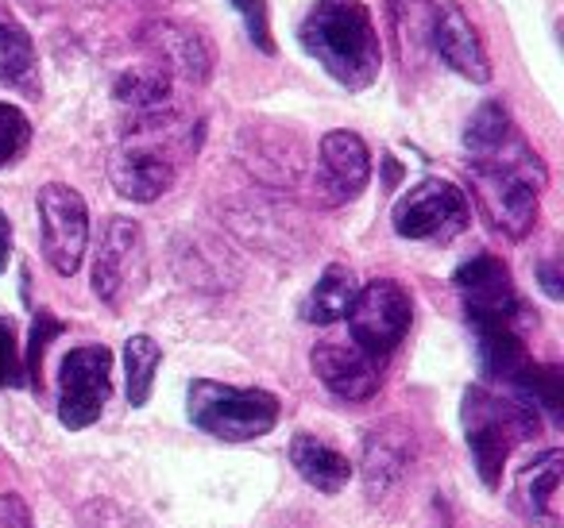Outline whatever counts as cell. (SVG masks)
<instances>
[{
  "mask_svg": "<svg viewBox=\"0 0 564 528\" xmlns=\"http://www.w3.org/2000/svg\"><path fill=\"white\" fill-rule=\"evenodd\" d=\"M35 212H40L43 258L51 263V271L63 274V278L78 274L89 243V209L82 194L74 186H63V182H51L35 197Z\"/></svg>",
  "mask_w": 564,
  "mask_h": 528,
  "instance_id": "11",
  "label": "cell"
},
{
  "mask_svg": "<svg viewBox=\"0 0 564 528\" xmlns=\"http://www.w3.org/2000/svg\"><path fill=\"white\" fill-rule=\"evenodd\" d=\"M410 320H414V301H410L406 286L394 278H376L356 289V301L348 309V332L364 355L383 363L406 340Z\"/></svg>",
  "mask_w": 564,
  "mask_h": 528,
  "instance_id": "6",
  "label": "cell"
},
{
  "mask_svg": "<svg viewBox=\"0 0 564 528\" xmlns=\"http://www.w3.org/2000/svg\"><path fill=\"white\" fill-rule=\"evenodd\" d=\"M310 363H314V374L322 378V386L340 402H368L383 386V363L364 355L356 343L325 340L314 348Z\"/></svg>",
  "mask_w": 564,
  "mask_h": 528,
  "instance_id": "17",
  "label": "cell"
},
{
  "mask_svg": "<svg viewBox=\"0 0 564 528\" xmlns=\"http://www.w3.org/2000/svg\"><path fill=\"white\" fill-rule=\"evenodd\" d=\"M0 86L20 97H32V101L43 94L35 40L9 9H0Z\"/></svg>",
  "mask_w": 564,
  "mask_h": 528,
  "instance_id": "19",
  "label": "cell"
},
{
  "mask_svg": "<svg viewBox=\"0 0 564 528\" xmlns=\"http://www.w3.org/2000/svg\"><path fill=\"white\" fill-rule=\"evenodd\" d=\"M460 420H464V436H468L471 463H476L487 490L499 486L502 466H507L514 443L541 428L538 409L530 402H522V397H499L487 386L464 389Z\"/></svg>",
  "mask_w": 564,
  "mask_h": 528,
  "instance_id": "4",
  "label": "cell"
},
{
  "mask_svg": "<svg viewBox=\"0 0 564 528\" xmlns=\"http://www.w3.org/2000/svg\"><path fill=\"white\" fill-rule=\"evenodd\" d=\"M510 135H514V124H510L507 105H502V101H484L476 112H471L468 124H464V151H468L471 163H476V158L495 155V151H499Z\"/></svg>",
  "mask_w": 564,
  "mask_h": 528,
  "instance_id": "25",
  "label": "cell"
},
{
  "mask_svg": "<svg viewBox=\"0 0 564 528\" xmlns=\"http://www.w3.org/2000/svg\"><path fill=\"white\" fill-rule=\"evenodd\" d=\"M299 40L306 55L317 58L325 74L352 94L379 78L383 47L364 0H314L299 28Z\"/></svg>",
  "mask_w": 564,
  "mask_h": 528,
  "instance_id": "2",
  "label": "cell"
},
{
  "mask_svg": "<svg viewBox=\"0 0 564 528\" xmlns=\"http://www.w3.org/2000/svg\"><path fill=\"white\" fill-rule=\"evenodd\" d=\"M240 163L267 186L291 189L306 174V147L291 128L248 124L240 132Z\"/></svg>",
  "mask_w": 564,
  "mask_h": 528,
  "instance_id": "14",
  "label": "cell"
},
{
  "mask_svg": "<svg viewBox=\"0 0 564 528\" xmlns=\"http://www.w3.org/2000/svg\"><path fill=\"white\" fill-rule=\"evenodd\" d=\"M538 278H541V286H545V294L553 297V301H561L564 289H561V274H556V263H541L538 266Z\"/></svg>",
  "mask_w": 564,
  "mask_h": 528,
  "instance_id": "32",
  "label": "cell"
},
{
  "mask_svg": "<svg viewBox=\"0 0 564 528\" xmlns=\"http://www.w3.org/2000/svg\"><path fill=\"white\" fill-rule=\"evenodd\" d=\"M453 286H456V294H460L471 328H518V332H522V324L530 320L507 263L487 255V251L468 258V263L453 274Z\"/></svg>",
  "mask_w": 564,
  "mask_h": 528,
  "instance_id": "9",
  "label": "cell"
},
{
  "mask_svg": "<svg viewBox=\"0 0 564 528\" xmlns=\"http://www.w3.org/2000/svg\"><path fill=\"white\" fill-rule=\"evenodd\" d=\"M9 258H12V224H9V217L0 212V274L9 271Z\"/></svg>",
  "mask_w": 564,
  "mask_h": 528,
  "instance_id": "33",
  "label": "cell"
},
{
  "mask_svg": "<svg viewBox=\"0 0 564 528\" xmlns=\"http://www.w3.org/2000/svg\"><path fill=\"white\" fill-rule=\"evenodd\" d=\"M112 397V351L105 343H82L66 351L58 366V420L66 428H89Z\"/></svg>",
  "mask_w": 564,
  "mask_h": 528,
  "instance_id": "10",
  "label": "cell"
},
{
  "mask_svg": "<svg viewBox=\"0 0 564 528\" xmlns=\"http://www.w3.org/2000/svg\"><path fill=\"white\" fill-rule=\"evenodd\" d=\"M476 332V355L484 378L514 382L525 371V340L518 328H471Z\"/></svg>",
  "mask_w": 564,
  "mask_h": 528,
  "instance_id": "23",
  "label": "cell"
},
{
  "mask_svg": "<svg viewBox=\"0 0 564 528\" xmlns=\"http://www.w3.org/2000/svg\"><path fill=\"white\" fill-rule=\"evenodd\" d=\"M414 455H417V440L406 420H379L376 428H368L364 455H360V482L368 502H383L410 474Z\"/></svg>",
  "mask_w": 564,
  "mask_h": 528,
  "instance_id": "13",
  "label": "cell"
},
{
  "mask_svg": "<svg viewBox=\"0 0 564 528\" xmlns=\"http://www.w3.org/2000/svg\"><path fill=\"white\" fill-rule=\"evenodd\" d=\"M243 20V32L256 43V51L274 55V40H271V12H267V0H228Z\"/></svg>",
  "mask_w": 564,
  "mask_h": 528,
  "instance_id": "29",
  "label": "cell"
},
{
  "mask_svg": "<svg viewBox=\"0 0 564 528\" xmlns=\"http://www.w3.org/2000/svg\"><path fill=\"white\" fill-rule=\"evenodd\" d=\"M0 528H35L32 509L20 494H0Z\"/></svg>",
  "mask_w": 564,
  "mask_h": 528,
  "instance_id": "31",
  "label": "cell"
},
{
  "mask_svg": "<svg viewBox=\"0 0 564 528\" xmlns=\"http://www.w3.org/2000/svg\"><path fill=\"white\" fill-rule=\"evenodd\" d=\"M194 428L225 443H248L279 425V397L256 386H228V382L194 378L186 397Z\"/></svg>",
  "mask_w": 564,
  "mask_h": 528,
  "instance_id": "5",
  "label": "cell"
},
{
  "mask_svg": "<svg viewBox=\"0 0 564 528\" xmlns=\"http://www.w3.org/2000/svg\"><path fill=\"white\" fill-rule=\"evenodd\" d=\"M159 363H163V348L151 336H132L124 343V374H128V402H132V409L148 405Z\"/></svg>",
  "mask_w": 564,
  "mask_h": 528,
  "instance_id": "26",
  "label": "cell"
},
{
  "mask_svg": "<svg viewBox=\"0 0 564 528\" xmlns=\"http://www.w3.org/2000/svg\"><path fill=\"white\" fill-rule=\"evenodd\" d=\"M391 4V32L394 47H399L402 70L417 66L430 51V32H433V0H387Z\"/></svg>",
  "mask_w": 564,
  "mask_h": 528,
  "instance_id": "22",
  "label": "cell"
},
{
  "mask_svg": "<svg viewBox=\"0 0 564 528\" xmlns=\"http://www.w3.org/2000/svg\"><path fill=\"white\" fill-rule=\"evenodd\" d=\"M371 178V155H368V143L360 140L356 132H329L317 147V174H314V186L322 194L325 205H345L356 201V197L368 189Z\"/></svg>",
  "mask_w": 564,
  "mask_h": 528,
  "instance_id": "15",
  "label": "cell"
},
{
  "mask_svg": "<svg viewBox=\"0 0 564 528\" xmlns=\"http://www.w3.org/2000/svg\"><path fill=\"white\" fill-rule=\"evenodd\" d=\"M356 289L360 286H356V274L348 271V266H340V263L325 266V274L317 278V286L310 289L302 317H306L310 324H337V320L348 317V309H352Z\"/></svg>",
  "mask_w": 564,
  "mask_h": 528,
  "instance_id": "24",
  "label": "cell"
},
{
  "mask_svg": "<svg viewBox=\"0 0 564 528\" xmlns=\"http://www.w3.org/2000/svg\"><path fill=\"white\" fill-rule=\"evenodd\" d=\"M143 286H148L143 228L128 217H112L94 255V294L109 309H124L128 301L143 294Z\"/></svg>",
  "mask_w": 564,
  "mask_h": 528,
  "instance_id": "8",
  "label": "cell"
},
{
  "mask_svg": "<svg viewBox=\"0 0 564 528\" xmlns=\"http://www.w3.org/2000/svg\"><path fill=\"white\" fill-rule=\"evenodd\" d=\"M471 197H476L484 220L507 240H525L538 224V194L545 189L549 174L538 151L522 140L510 135L495 155L468 163Z\"/></svg>",
  "mask_w": 564,
  "mask_h": 528,
  "instance_id": "3",
  "label": "cell"
},
{
  "mask_svg": "<svg viewBox=\"0 0 564 528\" xmlns=\"http://www.w3.org/2000/svg\"><path fill=\"white\" fill-rule=\"evenodd\" d=\"M24 4L32 12H51V9H58V4H66V0H24Z\"/></svg>",
  "mask_w": 564,
  "mask_h": 528,
  "instance_id": "34",
  "label": "cell"
},
{
  "mask_svg": "<svg viewBox=\"0 0 564 528\" xmlns=\"http://www.w3.org/2000/svg\"><path fill=\"white\" fill-rule=\"evenodd\" d=\"M32 143V120L17 105L0 101V166H12Z\"/></svg>",
  "mask_w": 564,
  "mask_h": 528,
  "instance_id": "27",
  "label": "cell"
},
{
  "mask_svg": "<svg viewBox=\"0 0 564 528\" xmlns=\"http://www.w3.org/2000/svg\"><path fill=\"white\" fill-rule=\"evenodd\" d=\"M471 205L460 186L445 178H425L417 182L410 194L399 197L391 212V224L402 240L417 243H448L468 228Z\"/></svg>",
  "mask_w": 564,
  "mask_h": 528,
  "instance_id": "7",
  "label": "cell"
},
{
  "mask_svg": "<svg viewBox=\"0 0 564 528\" xmlns=\"http://www.w3.org/2000/svg\"><path fill=\"white\" fill-rule=\"evenodd\" d=\"M24 382V355L17 343V324L12 317H0V389Z\"/></svg>",
  "mask_w": 564,
  "mask_h": 528,
  "instance_id": "30",
  "label": "cell"
},
{
  "mask_svg": "<svg viewBox=\"0 0 564 528\" xmlns=\"http://www.w3.org/2000/svg\"><path fill=\"white\" fill-rule=\"evenodd\" d=\"M430 51H437L441 63L460 74L464 81H471V86L491 81V58H487L484 40H479V28L471 24V16L456 0H448V4H441L433 12Z\"/></svg>",
  "mask_w": 564,
  "mask_h": 528,
  "instance_id": "16",
  "label": "cell"
},
{
  "mask_svg": "<svg viewBox=\"0 0 564 528\" xmlns=\"http://www.w3.org/2000/svg\"><path fill=\"white\" fill-rule=\"evenodd\" d=\"M291 463L302 474V482H310L322 494H340L348 486V479L356 474V466L348 463L345 451H337L333 443L317 440L310 432H299L291 440Z\"/></svg>",
  "mask_w": 564,
  "mask_h": 528,
  "instance_id": "20",
  "label": "cell"
},
{
  "mask_svg": "<svg viewBox=\"0 0 564 528\" xmlns=\"http://www.w3.org/2000/svg\"><path fill=\"white\" fill-rule=\"evenodd\" d=\"M112 97H117V105L128 117H151V112L178 109V101H174V78L155 63L132 66V70L120 74Z\"/></svg>",
  "mask_w": 564,
  "mask_h": 528,
  "instance_id": "21",
  "label": "cell"
},
{
  "mask_svg": "<svg viewBox=\"0 0 564 528\" xmlns=\"http://www.w3.org/2000/svg\"><path fill=\"white\" fill-rule=\"evenodd\" d=\"M197 140L186 132L182 109L151 112V117H128L124 140L109 158V182L128 201L151 205L171 194L178 178V155H194Z\"/></svg>",
  "mask_w": 564,
  "mask_h": 528,
  "instance_id": "1",
  "label": "cell"
},
{
  "mask_svg": "<svg viewBox=\"0 0 564 528\" xmlns=\"http://www.w3.org/2000/svg\"><path fill=\"white\" fill-rule=\"evenodd\" d=\"M63 332V320H55L51 312H35V324H32V343H28V355H24V378L32 382V389L40 394L43 389V355H47V343Z\"/></svg>",
  "mask_w": 564,
  "mask_h": 528,
  "instance_id": "28",
  "label": "cell"
},
{
  "mask_svg": "<svg viewBox=\"0 0 564 528\" xmlns=\"http://www.w3.org/2000/svg\"><path fill=\"white\" fill-rule=\"evenodd\" d=\"M561 474L564 455L556 448L541 451L533 463H525L514 479V509L525 520L545 528H561Z\"/></svg>",
  "mask_w": 564,
  "mask_h": 528,
  "instance_id": "18",
  "label": "cell"
},
{
  "mask_svg": "<svg viewBox=\"0 0 564 528\" xmlns=\"http://www.w3.org/2000/svg\"><path fill=\"white\" fill-rule=\"evenodd\" d=\"M140 47L151 55V63L163 66L171 78L189 81V86H205L213 74V40L194 24L151 20L140 32Z\"/></svg>",
  "mask_w": 564,
  "mask_h": 528,
  "instance_id": "12",
  "label": "cell"
}]
</instances>
